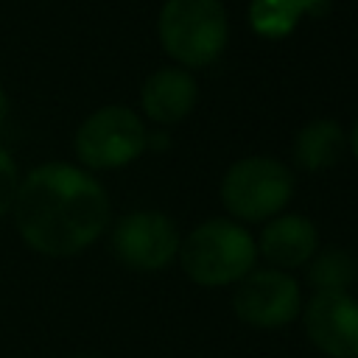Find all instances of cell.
<instances>
[{
    "mask_svg": "<svg viewBox=\"0 0 358 358\" xmlns=\"http://www.w3.org/2000/svg\"><path fill=\"white\" fill-rule=\"evenodd\" d=\"M171 145V140H168V134L165 131H148V137H145V148H157V151H165Z\"/></svg>",
    "mask_w": 358,
    "mask_h": 358,
    "instance_id": "15",
    "label": "cell"
},
{
    "mask_svg": "<svg viewBox=\"0 0 358 358\" xmlns=\"http://www.w3.org/2000/svg\"><path fill=\"white\" fill-rule=\"evenodd\" d=\"M179 229L159 210H134L112 227V255L131 271H162L179 255Z\"/></svg>",
    "mask_w": 358,
    "mask_h": 358,
    "instance_id": "6",
    "label": "cell"
},
{
    "mask_svg": "<svg viewBox=\"0 0 358 358\" xmlns=\"http://www.w3.org/2000/svg\"><path fill=\"white\" fill-rule=\"evenodd\" d=\"M299 282L280 268H252L232 291L235 316L255 330H280L302 313Z\"/></svg>",
    "mask_w": 358,
    "mask_h": 358,
    "instance_id": "7",
    "label": "cell"
},
{
    "mask_svg": "<svg viewBox=\"0 0 358 358\" xmlns=\"http://www.w3.org/2000/svg\"><path fill=\"white\" fill-rule=\"evenodd\" d=\"M199 101L196 78L182 67H159L140 87V106L154 123L171 126L185 120Z\"/></svg>",
    "mask_w": 358,
    "mask_h": 358,
    "instance_id": "10",
    "label": "cell"
},
{
    "mask_svg": "<svg viewBox=\"0 0 358 358\" xmlns=\"http://www.w3.org/2000/svg\"><path fill=\"white\" fill-rule=\"evenodd\" d=\"M347 134L336 120H310L294 137V162L302 171H324L344 157Z\"/></svg>",
    "mask_w": 358,
    "mask_h": 358,
    "instance_id": "11",
    "label": "cell"
},
{
    "mask_svg": "<svg viewBox=\"0 0 358 358\" xmlns=\"http://www.w3.org/2000/svg\"><path fill=\"white\" fill-rule=\"evenodd\" d=\"M20 187V168L6 145H0V221L11 213Z\"/></svg>",
    "mask_w": 358,
    "mask_h": 358,
    "instance_id": "14",
    "label": "cell"
},
{
    "mask_svg": "<svg viewBox=\"0 0 358 358\" xmlns=\"http://www.w3.org/2000/svg\"><path fill=\"white\" fill-rule=\"evenodd\" d=\"M162 50L182 67L213 64L229 39V17L221 0H165L157 17Z\"/></svg>",
    "mask_w": 358,
    "mask_h": 358,
    "instance_id": "3",
    "label": "cell"
},
{
    "mask_svg": "<svg viewBox=\"0 0 358 358\" xmlns=\"http://www.w3.org/2000/svg\"><path fill=\"white\" fill-rule=\"evenodd\" d=\"M255 246L257 255H263L271 263V268L291 274V268L308 266V260L319 252V229L308 215L299 213L274 215L260 229Z\"/></svg>",
    "mask_w": 358,
    "mask_h": 358,
    "instance_id": "9",
    "label": "cell"
},
{
    "mask_svg": "<svg viewBox=\"0 0 358 358\" xmlns=\"http://www.w3.org/2000/svg\"><path fill=\"white\" fill-rule=\"evenodd\" d=\"M145 137V123L134 109L106 103L81 120L73 137V151L84 171H117L140 159Z\"/></svg>",
    "mask_w": 358,
    "mask_h": 358,
    "instance_id": "5",
    "label": "cell"
},
{
    "mask_svg": "<svg viewBox=\"0 0 358 358\" xmlns=\"http://www.w3.org/2000/svg\"><path fill=\"white\" fill-rule=\"evenodd\" d=\"M294 196L288 165L274 157H243L221 179V201L235 221H271Z\"/></svg>",
    "mask_w": 358,
    "mask_h": 358,
    "instance_id": "4",
    "label": "cell"
},
{
    "mask_svg": "<svg viewBox=\"0 0 358 358\" xmlns=\"http://www.w3.org/2000/svg\"><path fill=\"white\" fill-rule=\"evenodd\" d=\"M11 215L20 241L34 255L67 260L106 232L112 204L90 171L70 162H42L20 176Z\"/></svg>",
    "mask_w": 358,
    "mask_h": 358,
    "instance_id": "1",
    "label": "cell"
},
{
    "mask_svg": "<svg viewBox=\"0 0 358 358\" xmlns=\"http://www.w3.org/2000/svg\"><path fill=\"white\" fill-rule=\"evenodd\" d=\"M355 280H358V260L341 246L319 249L308 260V282L313 294L316 291H350Z\"/></svg>",
    "mask_w": 358,
    "mask_h": 358,
    "instance_id": "13",
    "label": "cell"
},
{
    "mask_svg": "<svg viewBox=\"0 0 358 358\" xmlns=\"http://www.w3.org/2000/svg\"><path fill=\"white\" fill-rule=\"evenodd\" d=\"M8 109H11V101H8V92H6V90H3V84H0V126L6 123Z\"/></svg>",
    "mask_w": 358,
    "mask_h": 358,
    "instance_id": "16",
    "label": "cell"
},
{
    "mask_svg": "<svg viewBox=\"0 0 358 358\" xmlns=\"http://www.w3.org/2000/svg\"><path fill=\"white\" fill-rule=\"evenodd\" d=\"M347 145L352 148V154H355V159H358V120L352 123V131L347 134Z\"/></svg>",
    "mask_w": 358,
    "mask_h": 358,
    "instance_id": "17",
    "label": "cell"
},
{
    "mask_svg": "<svg viewBox=\"0 0 358 358\" xmlns=\"http://www.w3.org/2000/svg\"><path fill=\"white\" fill-rule=\"evenodd\" d=\"M70 358H103V355H92V352H78V355H70Z\"/></svg>",
    "mask_w": 358,
    "mask_h": 358,
    "instance_id": "18",
    "label": "cell"
},
{
    "mask_svg": "<svg viewBox=\"0 0 358 358\" xmlns=\"http://www.w3.org/2000/svg\"><path fill=\"white\" fill-rule=\"evenodd\" d=\"M302 330L327 358H358V299L350 291H316L302 302Z\"/></svg>",
    "mask_w": 358,
    "mask_h": 358,
    "instance_id": "8",
    "label": "cell"
},
{
    "mask_svg": "<svg viewBox=\"0 0 358 358\" xmlns=\"http://www.w3.org/2000/svg\"><path fill=\"white\" fill-rule=\"evenodd\" d=\"M324 14L327 0H252L249 22L260 36L280 39L291 34L302 14Z\"/></svg>",
    "mask_w": 358,
    "mask_h": 358,
    "instance_id": "12",
    "label": "cell"
},
{
    "mask_svg": "<svg viewBox=\"0 0 358 358\" xmlns=\"http://www.w3.org/2000/svg\"><path fill=\"white\" fill-rule=\"evenodd\" d=\"M190 282L201 288L238 285L257 263L252 232L232 218H210L193 227L176 255Z\"/></svg>",
    "mask_w": 358,
    "mask_h": 358,
    "instance_id": "2",
    "label": "cell"
}]
</instances>
